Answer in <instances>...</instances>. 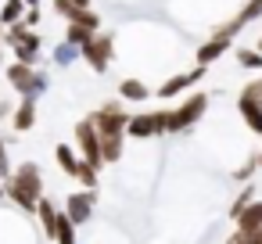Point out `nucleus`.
<instances>
[{
	"instance_id": "21",
	"label": "nucleus",
	"mask_w": 262,
	"mask_h": 244,
	"mask_svg": "<svg viewBox=\"0 0 262 244\" xmlns=\"http://www.w3.org/2000/svg\"><path fill=\"white\" fill-rule=\"evenodd\" d=\"M51 11H54L58 18H65V22H76V18H79V11H86V8L72 4V0H51Z\"/></svg>"
},
{
	"instance_id": "29",
	"label": "nucleus",
	"mask_w": 262,
	"mask_h": 244,
	"mask_svg": "<svg viewBox=\"0 0 262 244\" xmlns=\"http://www.w3.org/2000/svg\"><path fill=\"white\" fill-rule=\"evenodd\" d=\"M255 169H258V158H248V162H244V165H241V169L233 172V180H237V183H251Z\"/></svg>"
},
{
	"instance_id": "32",
	"label": "nucleus",
	"mask_w": 262,
	"mask_h": 244,
	"mask_svg": "<svg viewBox=\"0 0 262 244\" xmlns=\"http://www.w3.org/2000/svg\"><path fill=\"white\" fill-rule=\"evenodd\" d=\"M0 201H8V194H4V180H0Z\"/></svg>"
},
{
	"instance_id": "3",
	"label": "nucleus",
	"mask_w": 262,
	"mask_h": 244,
	"mask_svg": "<svg viewBox=\"0 0 262 244\" xmlns=\"http://www.w3.org/2000/svg\"><path fill=\"white\" fill-rule=\"evenodd\" d=\"M208 112V94H190L180 108H169V137L172 133H187L190 126H198L201 122V115Z\"/></svg>"
},
{
	"instance_id": "35",
	"label": "nucleus",
	"mask_w": 262,
	"mask_h": 244,
	"mask_svg": "<svg viewBox=\"0 0 262 244\" xmlns=\"http://www.w3.org/2000/svg\"><path fill=\"white\" fill-rule=\"evenodd\" d=\"M0 43H4V26H0Z\"/></svg>"
},
{
	"instance_id": "26",
	"label": "nucleus",
	"mask_w": 262,
	"mask_h": 244,
	"mask_svg": "<svg viewBox=\"0 0 262 244\" xmlns=\"http://www.w3.org/2000/svg\"><path fill=\"white\" fill-rule=\"evenodd\" d=\"M15 61L36 69V65H40V51H33V47H15Z\"/></svg>"
},
{
	"instance_id": "25",
	"label": "nucleus",
	"mask_w": 262,
	"mask_h": 244,
	"mask_svg": "<svg viewBox=\"0 0 262 244\" xmlns=\"http://www.w3.org/2000/svg\"><path fill=\"white\" fill-rule=\"evenodd\" d=\"M226 244H262V230H251V233H244V230H233V233L226 237Z\"/></svg>"
},
{
	"instance_id": "9",
	"label": "nucleus",
	"mask_w": 262,
	"mask_h": 244,
	"mask_svg": "<svg viewBox=\"0 0 262 244\" xmlns=\"http://www.w3.org/2000/svg\"><path fill=\"white\" fill-rule=\"evenodd\" d=\"M94 205H97V190H76V194L65 197V215H69L76 226H83V223L94 215Z\"/></svg>"
},
{
	"instance_id": "11",
	"label": "nucleus",
	"mask_w": 262,
	"mask_h": 244,
	"mask_svg": "<svg viewBox=\"0 0 262 244\" xmlns=\"http://www.w3.org/2000/svg\"><path fill=\"white\" fill-rule=\"evenodd\" d=\"M226 51H230V43H226V40H212V36H208V40L194 51V61H198V69H208V65H212V61H219Z\"/></svg>"
},
{
	"instance_id": "8",
	"label": "nucleus",
	"mask_w": 262,
	"mask_h": 244,
	"mask_svg": "<svg viewBox=\"0 0 262 244\" xmlns=\"http://www.w3.org/2000/svg\"><path fill=\"white\" fill-rule=\"evenodd\" d=\"M79 58H83L97 76H104L108 65H112V58H115V36H112V33H97V36L79 51Z\"/></svg>"
},
{
	"instance_id": "24",
	"label": "nucleus",
	"mask_w": 262,
	"mask_h": 244,
	"mask_svg": "<svg viewBox=\"0 0 262 244\" xmlns=\"http://www.w3.org/2000/svg\"><path fill=\"white\" fill-rule=\"evenodd\" d=\"M79 58V47H72V43H58L54 47V65H72Z\"/></svg>"
},
{
	"instance_id": "36",
	"label": "nucleus",
	"mask_w": 262,
	"mask_h": 244,
	"mask_svg": "<svg viewBox=\"0 0 262 244\" xmlns=\"http://www.w3.org/2000/svg\"><path fill=\"white\" fill-rule=\"evenodd\" d=\"M0 65H4V54H0Z\"/></svg>"
},
{
	"instance_id": "22",
	"label": "nucleus",
	"mask_w": 262,
	"mask_h": 244,
	"mask_svg": "<svg viewBox=\"0 0 262 244\" xmlns=\"http://www.w3.org/2000/svg\"><path fill=\"white\" fill-rule=\"evenodd\" d=\"M244 29V22L241 18H230V22H223V26H215L212 29V40H226V43H233V36Z\"/></svg>"
},
{
	"instance_id": "27",
	"label": "nucleus",
	"mask_w": 262,
	"mask_h": 244,
	"mask_svg": "<svg viewBox=\"0 0 262 244\" xmlns=\"http://www.w3.org/2000/svg\"><path fill=\"white\" fill-rule=\"evenodd\" d=\"M237 18H241L244 26H248V22H255V18H262V0H248V4L241 8V15H237Z\"/></svg>"
},
{
	"instance_id": "30",
	"label": "nucleus",
	"mask_w": 262,
	"mask_h": 244,
	"mask_svg": "<svg viewBox=\"0 0 262 244\" xmlns=\"http://www.w3.org/2000/svg\"><path fill=\"white\" fill-rule=\"evenodd\" d=\"M15 108H18L15 101H4V97H0V122H8V119L15 115Z\"/></svg>"
},
{
	"instance_id": "20",
	"label": "nucleus",
	"mask_w": 262,
	"mask_h": 244,
	"mask_svg": "<svg viewBox=\"0 0 262 244\" xmlns=\"http://www.w3.org/2000/svg\"><path fill=\"white\" fill-rule=\"evenodd\" d=\"M237 65L241 69H251V72H262V51L258 47H241L237 51Z\"/></svg>"
},
{
	"instance_id": "37",
	"label": "nucleus",
	"mask_w": 262,
	"mask_h": 244,
	"mask_svg": "<svg viewBox=\"0 0 262 244\" xmlns=\"http://www.w3.org/2000/svg\"><path fill=\"white\" fill-rule=\"evenodd\" d=\"M258 51H262V40H258Z\"/></svg>"
},
{
	"instance_id": "18",
	"label": "nucleus",
	"mask_w": 262,
	"mask_h": 244,
	"mask_svg": "<svg viewBox=\"0 0 262 244\" xmlns=\"http://www.w3.org/2000/svg\"><path fill=\"white\" fill-rule=\"evenodd\" d=\"M119 97H122V101H137V104H140V101H147V97H151V90H147L140 79H122V83H119Z\"/></svg>"
},
{
	"instance_id": "34",
	"label": "nucleus",
	"mask_w": 262,
	"mask_h": 244,
	"mask_svg": "<svg viewBox=\"0 0 262 244\" xmlns=\"http://www.w3.org/2000/svg\"><path fill=\"white\" fill-rule=\"evenodd\" d=\"M255 158H258V169H262V147H258V154H255Z\"/></svg>"
},
{
	"instance_id": "17",
	"label": "nucleus",
	"mask_w": 262,
	"mask_h": 244,
	"mask_svg": "<svg viewBox=\"0 0 262 244\" xmlns=\"http://www.w3.org/2000/svg\"><path fill=\"white\" fill-rule=\"evenodd\" d=\"M26 11H29V8H26V0H4V8H0V26L8 29V26L22 22V18H26Z\"/></svg>"
},
{
	"instance_id": "23",
	"label": "nucleus",
	"mask_w": 262,
	"mask_h": 244,
	"mask_svg": "<svg viewBox=\"0 0 262 244\" xmlns=\"http://www.w3.org/2000/svg\"><path fill=\"white\" fill-rule=\"evenodd\" d=\"M251 201H255V187H251V183H244V190H241V194L233 197V205H230V219L237 223V215H241V212H244Z\"/></svg>"
},
{
	"instance_id": "28",
	"label": "nucleus",
	"mask_w": 262,
	"mask_h": 244,
	"mask_svg": "<svg viewBox=\"0 0 262 244\" xmlns=\"http://www.w3.org/2000/svg\"><path fill=\"white\" fill-rule=\"evenodd\" d=\"M11 154H8V140L0 137V180H11Z\"/></svg>"
},
{
	"instance_id": "19",
	"label": "nucleus",
	"mask_w": 262,
	"mask_h": 244,
	"mask_svg": "<svg viewBox=\"0 0 262 244\" xmlns=\"http://www.w3.org/2000/svg\"><path fill=\"white\" fill-rule=\"evenodd\" d=\"M126 151V137H104L101 140V154H104V165H115Z\"/></svg>"
},
{
	"instance_id": "4",
	"label": "nucleus",
	"mask_w": 262,
	"mask_h": 244,
	"mask_svg": "<svg viewBox=\"0 0 262 244\" xmlns=\"http://www.w3.org/2000/svg\"><path fill=\"white\" fill-rule=\"evenodd\" d=\"M101 140L104 137H126V126H129V112L122 108V101H104L97 112H90Z\"/></svg>"
},
{
	"instance_id": "7",
	"label": "nucleus",
	"mask_w": 262,
	"mask_h": 244,
	"mask_svg": "<svg viewBox=\"0 0 262 244\" xmlns=\"http://www.w3.org/2000/svg\"><path fill=\"white\" fill-rule=\"evenodd\" d=\"M237 112H241L244 126H248L255 137H262V79H255V83H248V86L241 90Z\"/></svg>"
},
{
	"instance_id": "16",
	"label": "nucleus",
	"mask_w": 262,
	"mask_h": 244,
	"mask_svg": "<svg viewBox=\"0 0 262 244\" xmlns=\"http://www.w3.org/2000/svg\"><path fill=\"white\" fill-rule=\"evenodd\" d=\"M237 230H244V233L262 230V201H251V205L237 215Z\"/></svg>"
},
{
	"instance_id": "13",
	"label": "nucleus",
	"mask_w": 262,
	"mask_h": 244,
	"mask_svg": "<svg viewBox=\"0 0 262 244\" xmlns=\"http://www.w3.org/2000/svg\"><path fill=\"white\" fill-rule=\"evenodd\" d=\"M54 158H58V165L65 169V176H79V165H83V158H79V151L72 147V144H58L54 147Z\"/></svg>"
},
{
	"instance_id": "2",
	"label": "nucleus",
	"mask_w": 262,
	"mask_h": 244,
	"mask_svg": "<svg viewBox=\"0 0 262 244\" xmlns=\"http://www.w3.org/2000/svg\"><path fill=\"white\" fill-rule=\"evenodd\" d=\"M4 76H8V86H11L18 97H33V101H36V97L47 90V83H51V79H47V72L29 69V65H18V61H15V65H8V69H4Z\"/></svg>"
},
{
	"instance_id": "5",
	"label": "nucleus",
	"mask_w": 262,
	"mask_h": 244,
	"mask_svg": "<svg viewBox=\"0 0 262 244\" xmlns=\"http://www.w3.org/2000/svg\"><path fill=\"white\" fill-rule=\"evenodd\" d=\"M126 137H133V140L169 137V108H158V112H140V115H129Z\"/></svg>"
},
{
	"instance_id": "31",
	"label": "nucleus",
	"mask_w": 262,
	"mask_h": 244,
	"mask_svg": "<svg viewBox=\"0 0 262 244\" xmlns=\"http://www.w3.org/2000/svg\"><path fill=\"white\" fill-rule=\"evenodd\" d=\"M22 22H26V26H29V29H36V26H40V8H29V11H26V18H22Z\"/></svg>"
},
{
	"instance_id": "10",
	"label": "nucleus",
	"mask_w": 262,
	"mask_h": 244,
	"mask_svg": "<svg viewBox=\"0 0 262 244\" xmlns=\"http://www.w3.org/2000/svg\"><path fill=\"white\" fill-rule=\"evenodd\" d=\"M201 76H205V69H198V65H194L190 72H180V76H169V79H165V83H162V86H158L155 94H158L162 101H169V97H180V94H183L187 86H194V83H201Z\"/></svg>"
},
{
	"instance_id": "6",
	"label": "nucleus",
	"mask_w": 262,
	"mask_h": 244,
	"mask_svg": "<svg viewBox=\"0 0 262 244\" xmlns=\"http://www.w3.org/2000/svg\"><path fill=\"white\" fill-rule=\"evenodd\" d=\"M76 147H79V158H83L86 165H94L97 172L104 169V154H101V133H97V126H94V119H90V115L76 122Z\"/></svg>"
},
{
	"instance_id": "33",
	"label": "nucleus",
	"mask_w": 262,
	"mask_h": 244,
	"mask_svg": "<svg viewBox=\"0 0 262 244\" xmlns=\"http://www.w3.org/2000/svg\"><path fill=\"white\" fill-rule=\"evenodd\" d=\"M26 8H40V0H26Z\"/></svg>"
},
{
	"instance_id": "1",
	"label": "nucleus",
	"mask_w": 262,
	"mask_h": 244,
	"mask_svg": "<svg viewBox=\"0 0 262 244\" xmlns=\"http://www.w3.org/2000/svg\"><path fill=\"white\" fill-rule=\"evenodd\" d=\"M4 194L11 205L26 208V212H36V205L43 201V169L36 162H22L11 180H4Z\"/></svg>"
},
{
	"instance_id": "15",
	"label": "nucleus",
	"mask_w": 262,
	"mask_h": 244,
	"mask_svg": "<svg viewBox=\"0 0 262 244\" xmlns=\"http://www.w3.org/2000/svg\"><path fill=\"white\" fill-rule=\"evenodd\" d=\"M36 219H40V226H43V237H47V240H54V226H58V208L51 205V197H43V201L36 205Z\"/></svg>"
},
{
	"instance_id": "14",
	"label": "nucleus",
	"mask_w": 262,
	"mask_h": 244,
	"mask_svg": "<svg viewBox=\"0 0 262 244\" xmlns=\"http://www.w3.org/2000/svg\"><path fill=\"white\" fill-rule=\"evenodd\" d=\"M54 244H79V226L65 215V208H58V226H54Z\"/></svg>"
},
{
	"instance_id": "12",
	"label": "nucleus",
	"mask_w": 262,
	"mask_h": 244,
	"mask_svg": "<svg viewBox=\"0 0 262 244\" xmlns=\"http://www.w3.org/2000/svg\"><path fill=\"white\" fill-rule=\"evenodd\" d=\"M11 126H15L18 133H29V129L36 126V101H33V97H22V101H18V108H15V115H11Z\"/></svg>"
}]
</instances>
